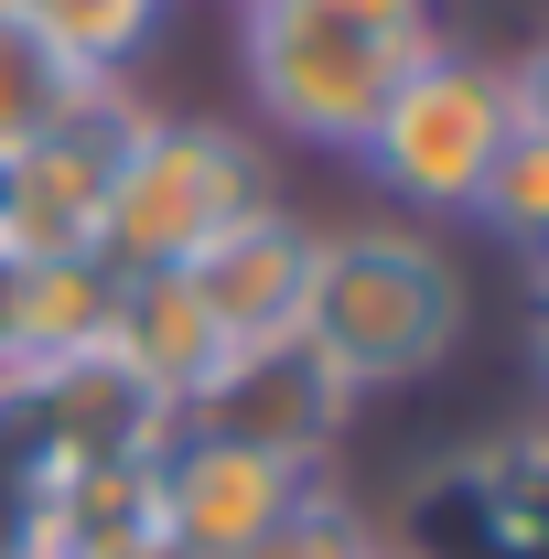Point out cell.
<instances>
[{
  "instance_id": "cell-1",
  "label": "cell",
  "mask_w": 549,
  "mask_h": 559,
  "mask_svg": "<svg viewBox=\"0 0 549 559\" xmlns=\"http://www.w3.org/2000/svg\"><path fill=\"white\" fill-rule=\"evenodd\" d=\"M475 323V280L431 226H313L302 270V345L335 366L355 399L442 377Z\"/></svg>"
},
{
  "instance_id": "cell-2",
  "label": "cell",
  "mask_w": 549,
  "mask_h": 559,
  "mask_svg": "<svg viewBox=\"0 0 549 559\" xmlns=\"http://www.w3.org/2000/svg\"><path fill=\"white\" fill-rule=\"evenodd\" d=\"M431 44H442V0H237L248 108L302 151H355Z\"/></svg>"
},
{
  "instance_id": "cell-3",
  "label": "cell",
  "mask_w": 549,
  "mask_h": 559,
  "mask_svg": "<svg viewBox=\"0 0 549 559\" xmlns=\"http://www.w3.org/2000/svg\"><path fill=\"white\" fill-rule=\"evenodd\" d=\"M248 205H270L259 140H237V119H162L151 108L119 151V173H108V205H97V270L108 280L184 270Z\"/></svg>"
},
{
  "instance_id": "cell-4",
  "label": "cell",
  "mask_w": 549,
  "mask_h": 559,
  "mask_svg": "<svg viewBox=\"0 0 549 559\" xmlns=\"http://www.w3.org/2000/svg\"><path fill=\"white\" fill-rule=\"evenodd\" d=\"M506 130H517V119H506V75H495V55L431 44V55L388 86V108L366 119L355 162L377 173L388 205H410V215H475Z\"/></svg>"
},
{
  "instance_id": "cell-5",
  "label": "cell",
  "mask_w": 549,
  "mask_h": 559,
  "mask_svg": "<svg viewBox=\"0 0 549 559\" xmlns=\"http://www.w3.org/2000/svg\"><path fill=\"white\" fill-rule=\"evenodd\" d=\"M151 119L130 86H75V108L33 151H11V183H0V248L22 270L44 259H97V205H108V173L130 130Z\"/></svg>"
},
{
  "instance_id": "cell-6",
  "label": "cell",
  "mask_w": 549,
  "mask_h": 559,
  "mask_svg": "<svg viewBox=\"0 0 549 559\" xmlns=\"http://www.w3.org/2000/svg\"><path fill=\"white\" fill-rule=\"evenodd\" d=\"M355 409H366V399H355V388H344L302 334H270V345H226V366L184 399V430H206V441H237V452H270V463H291V474H313L344 430H355Z\"/></svg>"
},
{
  "instance_id": "cell-7",
  "label": "cell",
  "mask_w": 549,
  "mask_h": 559,
  "mask_svg": "<svg viewBox=\"0 0 549 559\" xmlns=\"http://www.w3.org/2000/svg\"><path fill=\"white\" fill-rule=\"evenodd\" d=\"M302 485H313V474H291V463H270V452L173 430L162 463H151V527H162L173 559H248Z\"/></svg>"
},
{
  "instance_id": "cell-8",
  "label": "cell",
  "mask_w": 549,
  "mask_h": 559,
  "mask_svg": "<svg viewBox=\"0 0 549 559\" xmlns=\"http://www.w3.org/2000/svg\"><path fill=\"white\" fill-rule=\"evenodd\" d=\"M22 388H33V452H44V485L75 474V463H151V452L184 430V419L162 409L108 345L55 355V366H22Z\"/></svg>"
},
{
  "instance_id": "cell-9",
  "label": "cell",
  "mask_w": 549,
  "mask_h": 559,
  "mask_svg": "<svg viewBox=\"0 0 549 559\" xmlns=\"http://www.w3.org/2000/svg\"><path fill=\"white\" fill-rule=\"evenodd\" d=\"M302 270H313V226L270 194V205H248L237 226H215L173 280L195 290V312H206L226 345H270V334L302 323Z\"/></svg>"
},
{
  "instance_id": "cell-10",
  "label": "cell",
  "mask_w": 549,
  "mask_h": 559,
  "mask_svg": "<svg viewBox=\"0 0 549 559\" xmlns=\"http://www.w3.org/2000/svg\"><path fill=\"white\" fill-rule=\"evenodd\" d=\"M108 355H119L140 388H151L162 409L184 419V399H195L215 366H226V334H215L206 312H195V290H184L173 270H151V280H119V312H108Z\"/></svg>"
},
{
  "instance_id": "cell-11",
  "label": "cell",
  "mask_w": 549,
  "mask_h": 559,
  "mask_svg": "<svg viewBox=\"0 0 549 559\" xmlns=\"http://www.w3.org/2000/svg\"><path fill=\"white\" fill-rule=\"evenodd\" d=\"M11 11L33 22V44H44L75 86H130L140 44L162 33L173 0H11Z\"/></svg>"
},
{
  "instance_id": "cell-12",
  "label": "cell",
  "mask_w": 549,
  "mask_h": 559,
  "mask_svg": "<svg viewBox=\"0 0 549 559\" xmlns=\"http://www.w3.org/2000/svg\"><path fill=\"white\" fill-rule=\"evenodd\" d=\"M108 312H119V280L97 259H44L22 270V301H11V366H55V355L108 345Z\"/></svg>"
},
{
  "instance_id": "cell-13",
  "label": "cell",
  "mask_w": 549,
  "mask_h": 559,
  "mask_svg": "<svg viewBox=\"0 0 549 559\" xmlns=\"http://www.w3.org/2000/svg\"><path fill=\"white\" fill-rule=\"evenodd\" d=\"M66 108H75V75L55 66V55L33 44V22L0 0V162H11V151H33Z\"/></svg>"
},
{
  "instance_id": "cell-14",
  "label": "cell",
  "mask_w": 549,
  "mask_h": 559,
  "mask_svg": "<svg viewBox=\"0 0 549 559\" xmlns=\"http://www.w3.org/2000/svg\"><path fill=\"white\" fill-rule=\"evenodd\" d=\"M475 226H495V248H517L528 270L549 259V140L506 130V151H495V173L475 194Z\"/></svg>"
},
{
  "instance_id": "cell-15",
  "label": "cell",
  "mask_w": 549,
  "mask_h": 559,
  "mask_svg": "<svg viewBox=\"0 0 549 559\" xmlns=\"http://www.w3.org/2000/svg\"><path fill=\"white\" fill-rule=\"evenodd\" d=\"M248 559H377V527H366V506L335 485H302L280 506V527L259 538Z\"/></svg>"
},
{
  "instance_id": "cell-16",
  "label": "cell",
  "mask_w": 549,
  "mask_h": 559,
  "mask_svg": "<svg viewBox=\"0 0 549 559\" xmlns=\"http://www.w3.org/2000/svg\"><path fill=\"white\" fill-rule=\"evenodd\" d=\"M495 75H506V119H517L528 140H549V22H539V33H528Z\"/></svg>"
},
{
  "instance_id": "cell-17",
  "label": "cell",
  "mask_w": 549,
  "mask_h": 559,
  "mask_svg": "<svg viewBox=\"0 0 549 559\" xmlns=\"http://www.w3.org/2000/svg\"><path fill=\"white\" fill-rule=\"evenodd\" d=\"M66 559H173V549H162V527H130V538H75Z\"/></svg>"
},
{
  "instance_id": "cell-18",
  "label": "cell",
  "mask_w": 549,
  "mask_h": 559,
  "mask_svg": "<svg viewBox=\"0 0 549 559\" xmlns=\"http://www.w3.org/2000/svg\"><path fill=\"white\" fill-rule=\"evenodd\" d=\"M11 301H22V259L0 248V366H11Z\"/></svg>"
},
{
  "instance_id": "cell-19",
  "label": "cell",
  "mask_w": 549,
  "mask_h": 559,
  "mask_svg": "<svg viewBox=\"0 0 549 559\" xmlns=\"http://www.w3.org/2000/svg\"><path fill=\"white\" fill-rule=\"evenodd\" d=\"M539 377H549V301H539Z\"/></svg>"
},
{
  "instance_id": "cell-20",
  "label": "cell",
  "mask_w": 549,
  "mask_h": 559,
  "mask_svg": "<svg viewBox=\"0 0 549 559\" xmlns=\"http://www.w3.org/2000/svg\"><path fill=\"white\" fill-rule=\"evenodd\" d=\"M539 301H549V259H539Z\"/></svg>"
},
{
  "instance_id": "cell-21",
  "label": "cell",
  "mask_w": 549,
  "mask_h": 559,
  "mask_svg": "<svg viewBox=\"0 0 549 559\" xmlns=\"http://www.w3.org/2000/svg\"><path fill=\"white\" fill-rule=\"evenodd\" d=\"M377 559H399V549H377Z\"/></svg>"
}]
</instances>
